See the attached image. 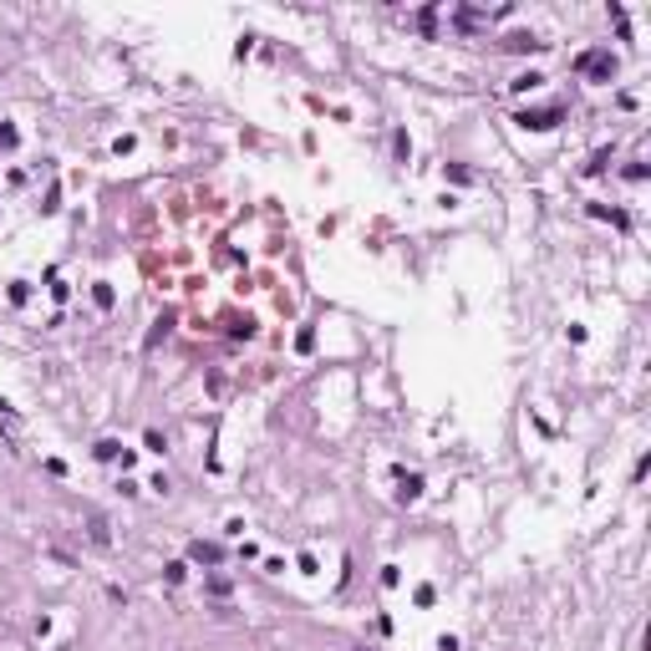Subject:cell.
Segmentation results:
<instances>
[{"instance_id": "1", "label": "cell", "mask_w": 651, "mask_h": 651, "mask_svg": "<svg viewBox=\"0 0 651 651\" xmlns=\"http://www.w3.org/2000/svg\"><path fill=\"white\" fill-rule=\"evenodd\" d=\"M580 72H600V77H611V56H606V51H590V56H580Z\"/></svg>"}]
</instances>
